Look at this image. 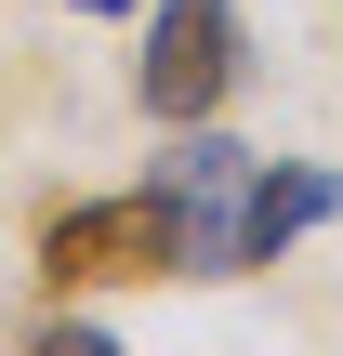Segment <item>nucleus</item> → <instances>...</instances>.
I'll return each mask as SVG.
<instances>
[{
	"label": "nucleus",
	"instance_id": "nucleus-3",
	"mask_svg": "<svg viewBox=\"0 0 343 356\" xmlns=\"http://www.w3.org/2000/svg\"><path fill=\"white\" fill-rule=\"evenodd\" d=\"M317 225H343V172H330V159H251V185H238V211H225L212 277H251V264H278L291 238H317Z\"/></svg>",
	"mask_w": 343,
	"mask_h": 356
},
{
	"label": "nucleus",
	"instance_id": "nucleus-2",
	"mask_svg": "<svg viewBox=\"0 0 343 356\" xmlns=\"http://www.w3.org/2000/svg\"><path fill=\"white\" fill-rule=\"evenodd\" d=\"M251 79V40H238V0H159L145 13V53H132V106L159 132L185 119H225V92Z\"/></svg>",
	"mask_w": 343,
	"mask_h": 356
},
{
	"label": "nucleus",
	"instance_id": "nucleus-1",
	"mask_svg": "<svg viewBox=\"0 0 343 356\" xmlns=\"http://www.w3.org/2000/svg\"><path fill=\"white\" fill-rule=\"evenodd\" d=\"M40 277H53V291H145V277H185V198H172V185L53 198V211H40Z\"/></svg>",
	"mask_w": 343,
	"mask_h": 356
},
{
	"label": "nucleus",
	"instance_id": "nucleus-4",
	"mask_svg": "<svg viewBox=\"0 0 343 356\" xmlns=\"http://www.w3.org/2000/svg\"><path fill=\"white\" fill-rule=\"evenodd\" d=\"M66 13H93V26H119V13H145V0H66Z\"/></svg>",
	"mask_w": 343,
	"mask_h": 356
}]
</instances>
